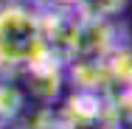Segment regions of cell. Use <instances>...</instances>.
Returning a JSON list of instances; mask_svg holds the SVG:
<instances>
[{
  "label": "cell",
  "mask_w": 132,
  "mask_h": 129,
  "mask_svg": "<svg viewBox=\"0 0 132 129\" xmlns=\"http://www.w3.org/2000/svg\"><path fill=\"white\" fill-rule=\"evenodd\" d=\"M45 51L34 0H0V76L17 79Z\"/></svg>",
  "instance_id": "cell-1"
},
{
  "label": "cell",
  "mask_w": 132,
  "mask_h": 129,
  "mask_svg": "<svg viewBox=\"0 0 132 129\" xmlns=\"http://www.w3.org/2000/svg\"><path fill=\"white\" fill-rule=\"evenodd\" d=\"M56 115L65 129H104L107 96L73 87V93L65 96L62 107H56Z\"/></svg>",
  "instance_id": "cell-2"
},
{
  "label": "cell",
  "mask_w": 132,
  "mask_h": 129,
  "mask_svg": "<svg viewBox=\"0 0 132 129\" xmlns=\"http://www.w3.org/2000/svg\"><path fill=\"white\" fill-rule=\"evenodd\" d=\"M65 67H68V65L59 62V59L45 48V51L23 70V76L28 79V93H31L39 104H56L59 96H62L65 81H68Z\"/></svg>",
  "instance_id": "cell-3"
},
{
  "label": "cell",
  "mask_w": 132,
  "mask_h": 129,
  "mask_svg": "<svg viewBox=\"0 0 132 129\" xmlns=\"http://www.w3.org/2000/svg\"><path fill=\"white\" fill-rule=\"evenodd\" d=\"M118 42H124L121 28L112 20H87V17H81L73 59H104Z\"/></svg>",
  "instance_id": "cell-4"
},
{
  "label": "cell",
  "mask_w": 132,
  "mask_h": 129,
  "mask_svg": "<svg viewBox=\"0 0 132 129\" xmlns=\"http://www.w3.org/2000/svg\"><path fill=\"white\" fill-rule=\"evenodd\" d=\"M28 109V96L17 79L0 76V129H11Z\"/></svg>",
  "instance_id": "cell-5"
},
{
  "label": "cell",
  "mask_w": 132,
  "mask_h": 129,
  "mask_svg": "<svg viewBox=\"0 0 132 129\" xmlns=\"http://www.w3.org/2000/svg\"><path fill=\"white\" fill-rule=\"evenodd\" d=\"M104 129H132V87H121L107 98Z\"/></svg>",
  "instance_id": "cell-6"
},
{
  "label": "cell",
  "mask_w": 132,
  "mask_h": 129,
  "mask_svg": "<svg viewBox=\"0 0 132 129\" xmlns=\"http://www.w3.org/2000/svg\"><path fill=\"white\" fill-rule=\"evenodd\" d=\"M107 67L112 73V81L115 87H132V45L129 42H118L112 51L104 56Z\"/></svg>",
  "instance_id": "cell-7"
},
{
  "label": "cell",
  "mask_w": 132,
  "mask_h": 129,
  "mask_svg": "<svg viewBox=\"0 0 132 129\" xmlns=\"http://www.w3.org/2000/svg\"><path fill=\"white\" fill-rule=\"evenodd\" d=\"M129 0H76L73 8L87 20H112L127 8Z\"/></svg>",
  "instance_id": "cell-8"
},
{
  "label": "cell",
  "mask_w": 132,
  "mask_h": 129,
  "mask_svg": "<svg viewBox=\"0 0 132 129\" xmlns=\"http://www.w3.org/2000/svg\"><path fill=\"white\" fill-rule=\"evenodd\" d=\"M34 3H39V6H73L76 0H34Z\"/></svg>",
  "instance_id": "cell-9"
}]
</instances>
